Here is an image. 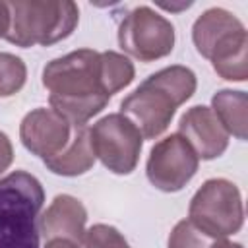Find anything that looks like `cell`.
I'll return each mask as SVG.
<instances>
[{"mask_svg": "<svg viewBox=\"0 0 248 248\" xmlns=\"http://www.w3.org/2000/svg\"><path fill=\"white\" fill-rule=\"evenodd\" d=\"M196 91V74L186 66H167L151 74L122 103V114L140 130L141 138L153 140L161 136L174 110L186 103Z\"/></svg>", "mask_w": 248, "mask_h": 248, "instance_id": "2", "label": "cell"}, {"mask_svg": "<svg viewBox=\"0 0 248 248\" xmlns=\"http://www.w3.org/2000/svg\"><path fill=\"white\" fill-rule=\"evenodd\" d=\"M45 248H78V244L72 240H66V238H52L46 242Z\"/></svg>", "mask_w": 248, "mask_h": 248, "instance_id": "22", "label": "cell"}, {"mask_svg": "<svg viewBox=\"0 0 248 248\" xmlns=\"http://www.w3.org/2000/svg\"><path fill=\"white\" fill-rule=\"evenodd\" d=\"M19 138L33 155L48 159L66 147L72 138V124L54 108L39 107L23 116Z\"/></svg>", "mask_w": 248, "mask_h": 248, "instance_id": "9", "label": "cell"}, {"mask_svg": "<svg viewBox=\"0 0 248 248\" xmlns=\"http://www.w3.org/2000/svg\"><path fill=\"white\" fill-rule=\"evenodd\" d=\"M229 244L227 238L202 231L190 219L178 221L169 236V248H229Z\"/></svg>", "mask_w": 248, "mask_h": 248, "instance_id": "17", "label": "cell"}, {"mask_svg": "<svg viewBox=\"0 0 248 248\" xmlns=\"http://www.w3.org/2000/svg\"><path fill=\"white\" fill-rule=\"evenodd\" d=\"M10 29L6 39L16 46H48L72 35L79 10L74 2L62 0H17L8 2Z\"/></svg>", "mask_w": 248, "mask_h": 248, "instance_id": "4", "label": "cell"}, {"mask_svg": "<svg viewBox=\"0 0 248 248\" xmlns=\"http://www.w3.org/2000/svg\"><path fill=\"white\" fill-rule=\"evenodd\" d=\"M85 221H87V211L83 203L70 194H58L43 213L39 227L43 236L48 240L66 238L79 244L83 242Z\"/></svg>", "mask_w": 248, "mask_h": 248, "instance_id": "12", "label": "cell"}, {"mask_svg": "<svg viewBox=\"0 0 248 248\" xmlns=\"http://www.w3.org/2000/svg\"><path fill=\"white\" fill-rule=\"evenodd\" d=\"M134 74H136L134 64L124 54H118L114 50L101 52V85L108 97L130 85Z\"/></svg>", "mask_w": 248, "mask_h": 248, "instance_id": "16", "label": "cell"}, {"mask_svg": "<svg viewBox=\"0 0 248 248\" xmlns=\"http://www.w3.org/2000/svg\"><path fill=\"white\" fill-rule=\"evenodd\" d=\"M229 248H242V244H229Z\"/></svg>", "mask_w": 248, "mask_h": 248, "instance_id": "23", "label": "cell"}, {"mask_svg": "<svg viewBox=\"0 0 248 248\" xmlns=\"http://www.w3.org/2000/svg\"><path fill=\"white\" fill-rule=\"evenodd\" d=\"M118 45L130 56L141 62H153L170 54L174 46V27L149 6H138L120 21Z\"/></svg>", "mask_w": 248, "mask_h": 248, "instance_id": "7", "label": "cell"}, {"mask_svg": "<svg viewBox=\"0 0 248 248\" xmlns=\"http://www.w3.org/2000/svg\"><path fill=\"white\" fill-rule=\"evenodd\" d=\"M10 29V8L8 2H0V37H6Z\"/></svg>", "mask_w": 248, "mask_h": 248, "instance_id": "21", "label": "cell"}, {"mask_svg": "<svg viewBox=\"0 0 248 248\" xmlns=\"http://www.w3.org/2000/svg\"><path fill=\"white\" fill-rule=\"evenodd\" d=\"M188 219L213 236L238 232L244 223L240 190L227 178L205 180L190 202Z\"/></svg>", "mask_w": 248, "mask_h": 248, "instance_id": "5", "label": "cell"}, {"mask_svg": "<svg viewBox=\"0 0 248 248\" xmlns=\"http://www.w3.org/2000/svg\"><path fill=\"white\" fill-rule=\"evenodd\" d=\"M43 202V186L33 174L14 170L0 178V248H39Z\"/></svg>", "mask_w": 248, "mask_h": 248, "instance_id": "3", "label": "cell"}, {"mask_svg": "<svg viewBox=\"0 0 248 248\" xmlns=\"http://www.w3.org/2000/svg\"><path fill=\"white\" fill-rule=\"evenodd\" d=\"M178 134L188 141L198 159L221 157L229 145V134L209 107L196 105L188 108L178 122Z\"/></svg>", "mask_w": 248, "mask_h": 248, "instance_id": "10", "label": "cell"}, {"mask_svg": "<svg viewBox=\"0 0 248 248\" xmlns=\"http://www.w3.org/2000/svg\"><path fill=\"white\" fill-rule=\"evenodd\" d=\"M27 78L23 60L10 52H0V97L16 95Z\"/></svg>", "mask_w": 248, "mask_h": 248, "instance_id": "18", "label": "cell"}, {"mask_svg": "<svg viewBox=\"0 0 248 248\" xmlns=\"http://www.w3.org/2000/svg\"><path fill=\"white\" fill-rule=\"evenodd\" d=\"M213 114L227 130L238 140H246L248 136V97L244 91L221 89L211 99Z\"/></svg>", "mask_w": 248, "mask_h": 248, "instance_id": "14", "label": "cell"}, {"mask_svg": "<svg viewBox=\"0 0 248 248\" xmlns=\"http://www.w3.org/2000/svg\"><path fill=\"white\" fill-rule=\"evenodd\" d=\"M213 70L229 81H244L248 78V35L240 37L211 58Z\"/></svg>", "mask_w": 248, "mask_h": 248, "instance_id": "15", "label": "cell"}, {"mask_svg": "<svg viewBox=\"0 0 248 248\" xmlns=\"http://www.w3.org/2000/svg\"><path fill=\"white\" fill-rule=\"evenodd\" d=\"M95 153L91 147V138H89V128L85 124L81 126H72V138L66 143V147L45 161V167L52 170L54 174L60 176H78L87 172L95 165Z\"/></svg>", "mask_w": 248, "mask_h": 248, "instance_id": "13", "label": "cell"}, {"mask_svg": "<svg viewBox=\"0 0 248 248\" xmlns=\"http://www.w3.org/2000/svg\"><path fill=\"white\" fill-rule=\"evenodd\" d=\"M12 161H14L12 141H10V138L4 132H0V174L12 165Z\"/></svg>", "mask_w": 248, "mask_h": 248, "instance_id": "20", "label": "cell"}, {"mask_svg": "<svg viewBox=\"0 0 248 248\" xmlns=\"http://www.w3.org/2000/svg\"><path fill=\"white\" fill-rule=\"evenodd\" d=\"M43 85L50 91V107L72 126L85 124L110 99L101 85V52L91 48L50 60L43 68Z\"/></svg>", "mask_w": 248, "mask_h": 248, "instance_id": "1", "label": "cell"}, {"mask_svg": "<svg viewBox=\"0 0 248 248\" xmlns=\"http://www.w3.org/2000/svg\"><path fill=\"white\" fill-rule=\"evenodd\" d=\"M244 35L246 29L242 21L223 8L205 10L192 27V41L196 45V50L209 60Z\"/></svg>", "mask_w": 248, "mask_h": 248, "instance_id": "11", "label": "cell"}, {"mask_svg": "<svg viewBox=\"0 0 248 248\" xmlns=\"http://www.w3.org/2000/svg\"><path fill=\"white\" fill-rule=\"evenodd\" d=\"M95 157L114 174H130L140 159L143 138L140 130L122 114L103 116L89 128Z\"/></svg>", "mask_w": 248, "mask_h": 248, "instance_id": "6", "label": "cell"}, {"mask_svg": "<svg viewBox=\"0 0 248 248\" xmlns=\"http://www.w3.org/2000/svg\"><path fill=\"white\" fill-rule=\"evenodd\" d=\"M198 155L180 134L157 141L147 157L145 172L149 182L163 192L182 190L198 170Z\"/></svg>", "mask_w": 248, "mask_h": 248, "instance_id": "8", "label": "cell"}, {"mask_svg": "<svg viewBox=\"0 0 248 248\" xmlns=\"http://www.w3.org/2000/svg\"><path fill=\"white\" fill-rule=\"evenodd\" d=\"M85 248H130L128 240L122 236V232L110 225H93L83 234Z\"/></svg>", "mask_w": 248, "mask_h": 248, "instance_id": "19", "label": "cell"}]
</instances>
